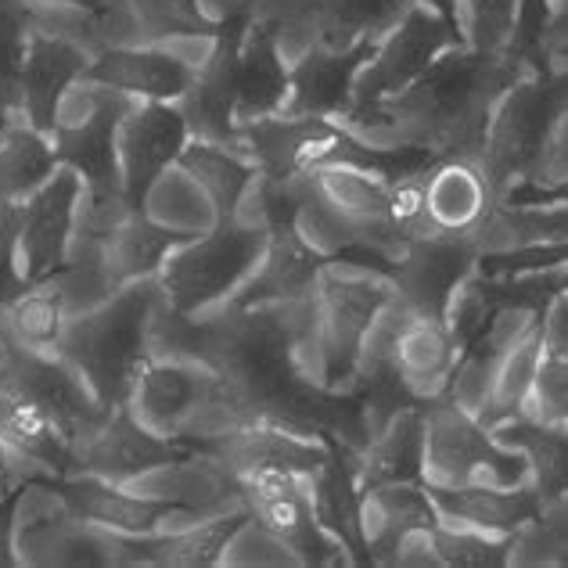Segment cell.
<instances>
[{"instance_id": "obj_1", "label": "cell", "mask_w": 568, "mask_h": 568, "mask_svg": "<svg viewBox=\"0 0 568 568\" xmlns=\"http://www.w3.org/2000/svg\"><path fill=\"white\" fill-rule=\"evenodd\" d=\"M518 77L521 69L504 51H483L465 40L443 51L425 77L414 80L407 91L338 126L349 130L356 141L375 148L417 144L436 152L439 159H478L489 115L497 109L500 94Z\"/></svg>"}, {"instance_id": "obj_2", "label": "cell", "mask_w": 568, "mask_h": 568, "mask_svg": "<svg viewBox=\"0 0 568 568\" xmlns=\"http://www.w3.org/2000/svg\"><path fill=\"white\" fill-rule=\"evenodd\" d=\"M159 298L162 292L155 277L133 281L69 321L58 342V356L87 382L101 407L112 410L130 399L133 378L152 356L148 327Z\"/></svg>"}, {"instance_id": "obj_3", "label": "cell", "mask_w": 568, "mask_h": 568, "mask_svg": "<svg viewBox=\"0 0 568 568\" xmlns=\"http://www.w3.org/2000/svg\"><path fill=\"white\" fill-rule=\"evenodd\" d=\"M266 248V223L231 216L202 237H184L159 271L162 303L176 313H205L242 288Z\"/></svg>"}, {"instance_id": "obj_4", "label": "cell", "mask_w": 568, "mask_h": 568, "mask_svg": "<svg viewBox=\"0 0 568 568\" xmlns=\"http://www.w3.org/2000/svg\"><path fill=\"white\" fill-rule=\"evenodd\" d=\"M565 104L568 80L547 65L521 72L500 94L497 109L489 115L483 152H478V166H483L493 194H497V205L529 173L532 159L540 155L547 133Z\"/></svg>"}, {"instance_id": "obj_5", "label": "cell", "mask_w": 568, "mask_h": 568, "mask_svg": "<svg viewBox=\"0 0 568 568\" xmlns=\"http://www.w3.org/2000/svg\"><path fill=\"white\" fill-rule=\"evenodd\" d=\"M425 483L436 486H526L529 465L511 446L460 410L454 399L425 403Z\"/></svg>"}, {"instance_id": "obj_6", "label": "cell", "mask_w": 568, "mask_h": 568, "mask_svg": "<svg viewBox=\"0 0 568 568\" xmlns=\"http://www.w3.org/2000/svg\"><path fill=\"white\" fill-rule=\"evenodd\" d=\"M465 26L446 19V14L410 4V11L388 29V33L375 43V54L367 58V65L361 69V77L353 83V101L335 123H349L361 119L371 109H378L382 101L396 98L399 91H407L414 80H422L428 65L436 62L443 51L465 43Z\"/></svg>"}, {"instance_id": "obj_7", "label": "cell", "mask_w": 568, "mask_h": 568, "mask_svg": "<svg viewBox=\"0 0 568 568\" xmlns=\"http://www.w3.org/2000/svg\"><path fill=\"white\" fill-rule=\"evenodd\" d=\"M237 493H242L248 521H256L271 540L288 547L295 565H353L346 547L321 526L310 475L284 468L248 471L237 478Z\"/></svg>"}, {"instance_id": "obj_8", "label": "cell", "mask_w": 568, "mask_h": 568, "mask_svg": "<svg viewBox=\"0 0 568 568\" xmlns=\"http://www.w3.org/2000/svg\"><path fill=\"white\" fill-rule=\"evenodd\" d=\"M133 109V98L109 91V87L87 83V91L58 109V123L51 130L54 155L62 166L83 176L87 194L123 191L119 173V126Z\"/></svg>"}, {"instance_id": "obj_9", "label": "cell", "mask_w": 568, "mask_h": 568, "mask_svg": "<svg viewBox=\"0 0 568 568\" xmlns=\"http://www.w3.org/2000/svg\"><path fill=\"white\" fill-rule=\"evenodd\" d=\"M0 396L33 403L65 432L72 446L98 428L109 407H101L87 382L54 353H29L0 332Z\"/></svg>"}, {"instance_id": "obj_10", "label": "cell", "mask_w": 568, "mask_h": 568, "mask_svg": "<svg viewBox=\"0 0 568 568\" xmlns=\"http://www.w3.org/2000/svg\"><path fill=\"white\" fill-rule=\"evenodd\" d=\"M51 486L72 518L112 536H152L181 526V521L202 518V511L187 507L181 497H141V493L123 489V483L87 471L58 475L51 478Z\"/></svg>"}, {"instance_id": "obj_11", "label": "cell", "mask_w": 568, "mask_h": 568, "mask_svg": "<svg viewBox=\"0 0 568 568\" xmlns=\"http://www.w3.org/2000/svg\"><path fill=\"white\" fill-rule=\"evenodd\" d=\"M194 454H199V443L194 439L162 436V432L148 428L123 403V407H112L104 414L98 428L80 443L72 471L126 483V478L155 471V468H181V460Z\"/></svg>"}, {"instance_id": "obj_12", "label": "cell", "mask_w": 568, "mask_h": 568, "mask_svg": "<svg viewBox=\"0 0 568 568\" xmlns=\"http://www.w3.org/2000/svg\"><path fill=\"white\" fill-rule=\"evenodd\" d=\"M252 11H237L220 19L213 51L194 69L187 94L176 101L191 126V138L242 148V123H237V58Z\"/></svg>"}, {"instance_id": "obj_13", "label": "cell", "mask_w": 568, "mask_h": 568, "mask_svg": "<svg viewBox=\"0 0 568 568\" xmlns=\"http://www.w3.org/2000/svg\"><path fill=\"white\" fill-rule=\"evenodd\" d=\"M83 199V176L69 166H58L26 202H19V263L29 284L58 274L69 260L72 231Z\"/></svg>"}, {"instance_id": "obj_14", "label": "cell", "mask_w": 568, "mask_h": 568, "mask_svg": "<svg viewBox=\"0 0 568 568\" xmlns=\"http://www.w3.org/2000/svg\"><path fill=\"white\" fill-rule=\"evenodd\" d=\"M478 260L483 252L471 242V234L410 237L403 256L393 263L396 295L417 317L446 321V306L460 284L478 271Z\"/></svg>"}, {"instance_id": "obj_15", "label": "cell", "mask_w": 568, "mask_h": 568, "mask_svg": "<svg viewBox=\"0 0 568 568\" xmlns=\"http://www.w3.org/2000/svg\"><path fill=\"white\" fill-rule=\"evenodd\" d=\"M191 141V126L176 101H141L126 112L119 126V173L130 202L144 205V199L159 184V176Z\"/></svg>"}, {"instance_id": "obj_16", "label": "cell", "mask_w": 568, "mask_h": 568, "mask_svg": "<svg viewBox=\"0 0 568 568\" xmlns=\"http://www.w3.org/2000/svg\"><path fill=\"white\" fill-rule=\"evenodd\" d=\"M184 237L191 234L162 227V223H155L144 213V205H138L133 213L112 223L109 231H101L94 237H77V242L69 245V260L94 263L104 274V281L112 284V292H119L133 281L159 277L162 260H166Z\"/></svg>"}, {"instance_id": "obj_17", "label": "cell", "mask_w": 568, "mask_h": 568, "mask_svg": "<svg viewBox=\"0 0 568 568\" xmlns=\"http://www.w3.org/2000/svg\"><path fill=\"white\" fill-rule=\"evenodd\" d=\"M342 141V126L335 119L317 115H263L242 123V148L256 166L260 181H295L335 152Z\"/></svg>"}, {"instance_id": "obj_18", "label": "cell", "mask_w": 568, "mask_h": 568, "mask_svg": "<svg viewBox=\"0 0 568 568\" xmlns=\"http://www.w3.org/2000/svg\"><path fill=\"white\" fill-rule=\"evenodd\" d=\"M216 396V375L202 364L148 356L130 388L126 407L162 436H181L184 425Z\"/></svg>"}, {"instance_id": "obj_19", "label": "cell", "mask_w": 568, "mask_h": 568, "mask_svg": "<svg viewBox=\"0 0 568 568\" xmlns=\"http://www.w3.org/2000/svg\"><path fill=\"white\" fill-rule=\"evenodd\" d=\"M91 51L80 40L65 33H51L40 22H33L26 37V62H22V112L26 123L40 133H51L58 123V109L69 94V87L83 80L91 65Z\"/></svg>"}, {"instance_id": "obj_20", "label": "cell", "mask_w": 568, "mask_h": 568, "mask_svg": "<svg viewBox=\"0 0 568 568\" xmlns=\"http://www.w3.org/2000/svg\"><path fill=\"white\" fill-rule=\"evenodd\" d=\"M194 80V69L170 51L144 43L101 48L83 72V83L109 87L133 101H181Z\"/></svg>"}, {"instance_id": "obj_21", "label": "cell", "mask_w": 568, "mask_h": 568, "mask_svg": "<svg viewBox=\"0 0 568 568\" xmlns=\"http://www.w3.org/2000/svg\"><path fill=\"white\" fill-rule=\"evenodd\" d=\"M439 521L493 536H515L540 511V493L526 486H436L425 483Z\"/></svg>"}, {"instance_id": "obj_22", "label": "cell", "mask_w": 568, "mask_h": 568, "mask_svg": "<svg viewBox=\"0 0 568 568\" xmlns=\"http://www.w3.org/2000/svg\"><path fill=\"white\" fill-rule=\"evenodd\" d=\"M407 11L410 0H303L284 22L303 26L310 48L349 51L378 43Z\"/></svg>"}, {"instance_id": "obj_23", "label": "cell", "mask_w": 568, "mask_h": 568, "mask_svg": "<svg viewBox=\"0 0 568 568\" xmlns=\"http://www.w3.org/2000/svg\"><path fill=\"white\" fill-rule=\"evenodd\" d=\"M375 54V43H361L349 51H327L310 48L292 69L288 101L281 112L288 115H317V119H338L353 101V83Z\"/></svg>"}, {"instance_id": "obj_24", "label": "cell", "mask_w": 568, "mask_h": 568, "mask_svg": "<svg viewBox=\"0 0 568 568\" xmlns=\"http://www.w3.org/2000/svg\"><path fill=\"white\" fill-rule=\"evenodd\" d=\"M497 205L478 159L446 155L425 173V220L432 234H471Z\"/></svg>"}, {"instance_id": "obj_25", "label": "cell", "mask_w": 568, "mask_h": 568, "mask_svg": "<svg viewBox=\"0 0 568 568\" xmlns=\"http://www.w3.org/2000/svg\"><path fill=\"white\" fill-rule=\"evenodd\" d=\"M292 69L281 58V22L252 11L237 58V123L277 115L288 101Z\"/></svg>"}, {"instance_id": "obj_26", "label": "cell", "mask_w": 568, "mask_h": 568, "mask_svg": "<svg viewBox=\"0 0 568 568\" xmlns=\"http://www.w3.org/2000/svg\"><path fill=\"white\" fill-rule=\"evenodd\" d=\"M460 353H465V346L454 338L446 321L417 317L414 313L396 338V375L417 403H432L446 396Z\"/></svg>"}, {"instance_id": "obj_27", "label": "cell", "mask_w": 568, "mask_h": 568, "mask_svg": "<svg viewBox=\"0 0 568 568\" xmlns=\"http://www.w3.org/2000/svg\"><path fill=\"white\" fill-rule=\"evenodd\" d=\"M417 526H439L425 483H388L361 493V536L371 565H385L399 536Z\"/></svg>"}, {"instance_id": "obj_28", "label": "cell", "mask_w": 568, "mask_h": 568, "mask_svg": "<svg viewBox=\"0 0 568 568\" xmlns=\"http://www.w3.org/2000/svg\"><path fill=\"white\" fill-rule=\"evenodd\" d=\"M361 489L388 483H425V403L399 410L361 454H356Z\"/></svg>"}, {"instance_id": "obj_29", "label": "cell", "mask_w": 568, "mask_h": 568, "mask_svg": "<svg viewBox=\"0 0 568 568\" xmlns=\"http://www.w3.org/2000/svg\"><path fill=\"white\" fill-rule=\"evenodd\" d=\"M176 166L209 194V202L216 209V220L242 216V205L260 176L245 148L199 141V138L187 141L181 159H176Z\"/></svg>"}, {"instance_id": "obj_30", "label": "cell", "mask_w": 568, "mask_h": 568, "mask_svg": "<svg viewBox=\"0 0 568 568\" xmlns=\"http://www.w3.org/2000/svg\"><path fill=\"white\" fill-rule=\"evenodd\" d=\"M361 483H356V454L332 446V457L313 475V504L321 526L346 547L353 565H367V547L361 536Z\"/></svg>"}, {"instance_id": "obj_31", "label": "cell", "mask_w": 568, "mask_h": 568, "mask_svg": "<svg viewBox=\"0 0 568 568\" xmlns=\"http://www.w3.org/2000/svg\"><path fill=\"white\" fill-rule=\"evenodd\" d=\"M69 321H72V306L58 274L43 277L37 284H26V288L0 310V332H4L14 346H22L29 353L58 356V342H62Z\"/></svg>"}, {"instance_id": "obj_32", "label": "cell", "mask_w": 568, "mask_h": 568, "mask_svg": "<svg viewBox=\"0 0 568 568\" xmlns=\"http://www.w3.org/2000/svg\"><path fill=\"white\" fill-rule=\"evenodd\" d=\"M504 446H511L529 465V486L540 493V500L568 493V428L532 422V417H511L497 428H489Z\"/></svg>"}, {"instance_id": "obj_33", "label": "cell", "mask_w": 568, "mask_h": 568, "mask_svg": "<svg viewBox=\"0 0 568 568\" xmlns=\"http://www.w3.org/2000/svg\"><path fill=\"white\" fill-rule=\"evenodd\" d=\"M62 166L51 133L22 123L0 126V205H19Z\"/></svg>"}, {"instance_id": "obj_34", "label": "cell", "mask_w": 568, "mask_h": 568, "mask_svg": "<svg viewBox=\"0 0 568 568\" xmlns=\"http://www.w3.org/2000/svg\"><path fill=\"white\" fill-rule=\"evenodd\" d=\"M544 332L540 324L529 335H521L515 346H507L504 353L493 356V388H489V407L478 417L486 428H497L511 417L526 414V403L532 393L536 371L544 364Z\"/></svg>"}, {"instance_id": "obj_35", "label": "cell", "mask_w": 568, "mask_h": 568, "mask_svg": "<svg viewBox=\"0 0 568 568\" xmlns=\"http://www.w3.org/2000/svg\"><path fill=\"white\" fill-rule=\"evenodd\" d=\"M130 37L144 48L176 37H216L220 19L205 11L202 0H123Z\"/></svg>"}, {"instance_id": "obj_36", "label": "cell", "mask_w": 568, "mask_h": 568, "mask_svg": "<svg viewBox=\"0 0 568 568\" xmlns=\"http://www.w3.org/2000/svg\"><path fill=\"white\" fill-rule=\"evenodd\" d=\"M33 11L22 0H0V126L22 123V62Z\"/></svg>"}, {"instance_id": "obj_37", "label": "cell", "mask_w": 568, "mask_h": 568, "mask_svg": "<svg viewBox=\"0 0 568 568\" xmlns=\"http://www.w3.org/2000/svg\"><path fill=\"white\" fill-rule=\"evenodd\" d=\"M511 565H568V493L544 500L511 536Z\"/></svg>"}, {"instance_id": "obj_38", "label": "cell", "mask_w": 568, "mask_h": 568, "mask_svg": "<svg viewBox=\"0 0 568 568\" xmlns=\"http://www.w3.org/2000/svg\"><path fill=\"white\" fill-rule=\"evenodd\" d=\"M439 555L443 565H460V568H500L511 565V536H493L478 529H460V526H436Z\"/></svg>"}, {"instance_id": "obj_39", "label": "cell", "mask_w": 568, "mask_h": 568, "mask_svg": "<svg viewBox=\"0 0 568 568\" xmlns=\"http://www.w3.org/2000/svg\"><path fill=\"white\" fill-rule=\"evenodd\" d=\"M521 417L568 428V356L544 353V364L536 371L532 393Z\"/></svg>"}, {"instance_id": "obj_40", "label": "cell", "mask_w": 568, "mask_h": 568, "mask_svg": "<svg viewBox=\"0 0 568 568\" xmlns=\"http://www.w3.org/2000/svg\"><path fill=\"white\" fill-rule=\"evenodd\" d=\"M460 8L468 11V43L507 54L518 22V0H460Z\"/></svg>"}, {"instance_id": "obj_41", "label": "cell", "mask_w": 568, "mask_h": 568, "mask_svg": "<svg viewBox=\"0 0 568 568\" xmlns=\"http://www.w3.org/2000/svg\"><path fill=\"white\" fill-rule=\"evenodd\" d=\"M14 234H19V209L0 205V310H4L11 298L29 284L22 274V263H19Z\"/></svg>"}, {"instance_id": "obj_42", "label": "cell", "mask_w": 568, "mask_h": 568, "mask_svg": "<svg viewBox=\"0 0 568 568\" xmlns=\"http://www.w3.org/2000/svg\"><path fill=\"white\" fill-rule=\"evenodd\" d=\"M43 478H51V475L43 471L37 460H29L26 454L14 450L11 443L0 439V504L22 497L26 486L43 483Z\"/></svg>"}, {"instance_id": "obj_43", "label": "cell", "mask_w": 568, "mask_h": 568, "mask_svg": "<svg viewBox=\"0 0 568 568\" xmlns=\"http://www.w3.org/2000/svg\"><path fill=\"white\" fill-rule=\"evenodd\" d=\"M540 332H544V349L547 353L568 356V292H558L540 310Z\"/></svg>"}, {"instance_id": "obj_44", "label": "cell", "mask_w": 568, "mask_h": 568, "mask_svg": "<svg viewBox=\"0 0 568 568\" xmlns=\"http://www.w3.org/2000/svg\"><path fill=\"white\" fill-rule=\"evenodd\" d=\"M14 507H19V497L0 504V568L22 565L19 561V544H14Z\"/></svg>"}, {"instance_id": "obj_45", "label": "cell", "mask_w": 568, "mask_h": 568, "mask_svg": "<svg viewBox=\"0 0 568 568\" xmlns=\"http://www.w3.org/2000/svg\"><path fill=\"white\" fill-rule=\"evenodd\" d=\"M29 11L37 8H72V11H87V14H101L109 8V0H22Z\"/></svg>"}, {"instance_id": "obj_46", "label": "cell", "mask_w": 568, "mask_h": 568, "mask_svg": "<svg viewBox=\"0 0 568 568\" xmlns=\"http://www.w3.org/2000/svg\"><path fill=\"white\" fill-rule=\"evenodd\" d=\"M202 4L213 19H227V14H237V11H256L260 0H202Z\"/></svg>"}, {"instance_id": "obj_47", "label": "cell", "mask_w": 568, "mask_h": 568, "mask_svg": "<svg viewBox=\"0 0 568 568\" xmlns=\"http://www.w3.org/2000/svg\"><path fill=\"white\" fill-rule=\"evenodd\" d=\"M410 4H422V8H432V11H439V14H446V19H454V22H460V0H410Z\"/></svg>"}, {"instance_id": "obj_48", "label": "cell", "mask_w": 568, "mask_h": 568, "mask_svg": "<svg viewBox=\"0 0 568 568\" xmlns=\"http://www.w3.org/2000/svg\"><path fill=\"white\" fill-rule=\"evenodd\" d=\"M555 8H558V11H561V8H568V0H555ZM558 11H555V14H558Z\"/></svg>"}]
</instances>
